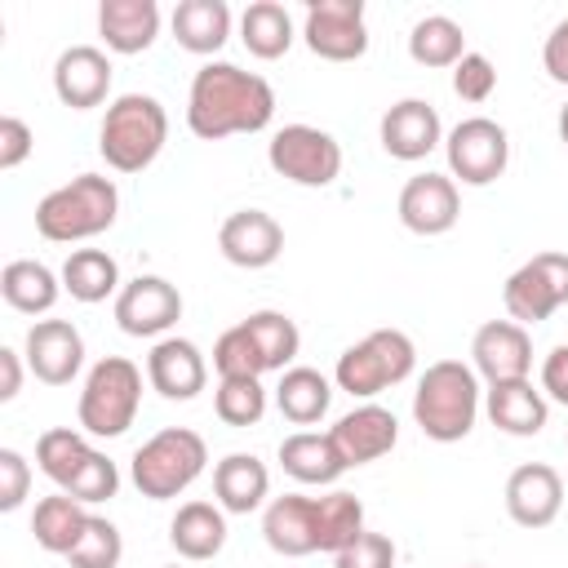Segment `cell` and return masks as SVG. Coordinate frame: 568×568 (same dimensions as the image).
<instances>
[{"mask_svg":"<svg viewBox=\"0 0 568 568\" xmlns=\"http://www.w3.org/2000/svg\"><path fill=\"white\" fill-rule=\"evenodd\" d=\"M275 115V89L235 62H204L186 93V124L195 138L217 142L231 133H262Z\"/></svg>","mask_w":568,"mask_h":568,"instance_id":"1","label":"cell"},{"mask_svg":"<svg viewBox=\"0 0 568 568\" xmlns=\"http://www.w3.org/2000/svg\"><path fill=\"white\" fill-rule=\"evenodd\" d=\"M479 417V373L462 359H435L413 390V422L435 444H457Z\"/></svg>","mask_w":568,"mask_h":568,"instance_id":"2","label":"cell"},{"mask_svg":"<svg viewBox=\"0 0 568 568\" xmlns=\"http://www.w3.org/2000/svg\"><path fill=\"white\" fill-rule=\"evenodd\" d=\"M120 191L102 173H80L36 204V231L53 244H80L115 226Z\"/></svg>","mask_w":568,"mask_h":568,"instance_id":"3","label":"cell"},{"mask_svg":"<svg viewBox=\"0 0 568 568\" xmlns=\"http://www.w3.org/2000/svg\"><path fill=\"white\" fill-rule=\"evenodd\" d=\"M169 138V115L151 93H120L98 129V151L115 173H142L155 164Z\"/></svg>","mask_w":568,"mask_h":568,"instance_id":"4","label":"cell"},{"mask_svg":"<svg viewBox=\"0 0 568 568\" xmlns=\"http://www.w3.org/2000/svg\"><path fill=\"white\" fill-rule=\"evenodd\" d=\"M204 462H209V444L204 435L186 430V426H164L155 430L129 462V475H133V488L151 501H169L178 493H186L200 475H204Z\"/></svg>","mask_w":568,"mask_h":568,"instance_id":"5","label":"cell"},{"mask_svg":"<svg viewBox=\"0 0 568 568\" xmlns=\"http://www.w3.org/2000/svg\"><path fill=\"white\" fill-rule=\"evenodd\" d=\"M138 404H142V368L124 355H106L89 368L84 377V390H80V426L84 435H98V439H115L133 426L138 417Z\"/></svg>","mask_w":568,"mask_h":568,"instance_id":"6","label":"cell"},{"mask_svg":"<svg viewBox=\"0 0 568 568\" xmlns=\"http://www.w3.org/2000/svg\"><path fill=\"white\" fill-rule=\"evenodd\" d=\"M413 364H417V346H413L408 333L373 328L364 342H355L337 355L333 382H337V390H346L355 399H373L386 386H399L413 373Z\"/></svg>","mask_w":568,"mask_h":568,"instance_id":"7","label":"cell"},{"mask_svg":"<svg viewBox=\"0 0 568 568\" xmlns=\"http://www.w3.org/2000/svg\"><path fill=\"white\" fill-rule=\"evenodd\" d=\"M266 160L280 178L297 182V186H333L342 173V146L333 133L315 129V124H284L275 129Z\"/></svg>","mask_w":568,"mask_h":568,"instance_id":"8","label":"cell"},{"mask_svg":"<svg viewBox=\"0 0 568 568\" xmlns=\"http://www.w3.org/2000/svg\"><path fill=\"white\" fill-rule=\"evenodd\" d=\"M501 302L506 315L524 328L550 320L559 306H568V253H537L524 266H515L501 284Z\"/></svg>","mask_w":568,"mask_h":568,"instance_id":"9","label":"cell"},{"mask_svg":"<svg viewBox=\"0 0 568 568\" xmlns=\"http://www.w3.org/2000/svg\"><path fill=\"white\" fill-rule=\"evenodd\" d=\"M444 155H448V173L462 186H488L506 173L510 164V138L497 120L488 115H466L462 124L448 129L444 138Z\"/></svg>","mask_w":568,"mask_h":568,"instance_id":"10","label":"cell"},{"mask_svg":"<svg viewBox=\"0 0 568 568\" xmlns=\"http://www.w3.org/2000/svg\"><path fill=\"white\" fill-rule=\"evenodd\" d=\"M302 40L324 62H355L368 53V27H364V0H315L306 4Z\"/></svg>","mask_w":568,"mask_h":568,"instance_id":"11","label":"cell"},{"mask_svg":"<svg viewBox=\"0 0 568 568\" xmlns=\"http://www.w3.org/2000/svg\"><path fill=\"white\" fill-rule=\"evenodd\" d=\"M182 320V293L164 275H138L115 293V324L129 337H160Z\"/></svg>","mask_w":568,"mask_h":568,"instance_id":"12","label":"cell"},{"mask_svg":"<svg viewBox=\"0 0 568 568\" xmlns=\"http://www.w3.org/2000/svg\"><path fill=\"white\" fill-rule=\"evenodd\" d=\"M470 368L488 386L528 377V368H532V337H528V328L515 324V320H488V324H479L475 337H470Z\"/></svg>","mask_w":568,"mask_h":568,"instance_id":"13","label":"cell"},{"mask_svg":"<svg viewBox=\"0 0 568 568\" xmlns=\"http://www.w3.org/2000/svg\"><path fill=\"white\" fill-rule=\"evenodd\" d=\"M22 355H27V368L36 373V382L71 386V377L84 364V337H80V328L71 320H36L27 328Z\"/></svg>","mask_w":568,"mask_h":568,"instance_id":"14","label":"cell"},{"mask_svg":"<svg viewBox=\"0 0 568 568\" xmlns=\"http://www.w3.org/2000/svg\"><path fill=\"white\" fill-rule=\"evenodd\" d=\"M377 138H382V151L390 160H426L439 142H444V124H439V111L426 102V98H399L382 124H377Z\"/></svg>","mask_w":568,"mask_h":568,"instance_id":"15","label":"cell"},{"mask_svg":"<svg viewBox=\"0 0 568 568\" xmlns=\"http://www.w3.org/2000/svg\"><path fill=\"white\" fill-rule=\"evenodd\" d=\"M462 217V195L448 173H417L399 191V222L413 235H444Z\"/></svg>","mask_w":568,"mask_h":568,"instance_id":"16","label":"cell"},{"mask_svg":"<svg viewBox=\"0 0 568 568\" xmlns=\"http://www.w3.org/2000/svg\"><path fill=\"white\" fill-rule=\"evenodd\" d=\"M564 510V479L546 462H524L506 479V515L519 528H550Z\"/></svg>","mask_w":568,"mask_h":568,"instance_id":"17","label":"cell"},{"mask_svg":"<svg viewBox=\"0 0 568 568\" xmlns=\"http://www.w3.org/2000/svg\"><path fill=\"white\" fill-rule=\"evenodd\" d=\"M217 248L231 266L262 271L284 253V226L266 209H235L217 231Z\"/></svg>","mask_w":568,"mask_h":568,"instance_id":"18","label":"cell"},{"mask_svg":"<svg viewBox=\"0 0 568 568\" xmlns=\"http://www.w3.org/2000/svg\"><path fill=\"white\" fill-rule=\"evenodd\" d=\"M53 93L71 111L102 106L111 93V58L98 44H71L53 62Z\"/></svg>","mask_w":568,"mask_h":568,"instance_id":"19","label":"cell"},{"mask_svg":"<svg viewBox=\"0 0 568 568\" xmlns=\"http://www.w3.org/2000/svg\"><path fill=\"white\" fill-rule=\"evenodd\" d=\"M337 453L346 466H368L377 457H386L395 444H399V422L390 408L382 404H359L351 413H342L333 426H328Z\"/></svg>","mask_w":568,"mask_h":568,"instance_id":"20","label":"cell"},{"mask_svg":"<svg viewBox=\"0 0 568 568\" xmlns=\"http://www.w3.org/2000/svg\"><path fill=\"white\" fill-rule=\"evenodd\" d=\"M146 382L164 399H195L209 382V364L191 337H160L146 355Z\"/></svg>","mask_w":568,"mask_h":568,"instance_id":"21","label":"cell"},{"mask_svg":"<svg viewBox=\"0 0 568 568\" xmlns=\"http://www.w3.org/2000/svg\"><path fill=\"white\" fill-rule=\"evenodd\" d=\"M262 537L284 559L315 555L320 550V541H315V497L284 493V497L266 501V510H262Z\"/></svg>","mask_w":568,"mask_h":568,"instance_id":"22","label":"cell"},{"mask_svg":"<svg viewBox=\"0 0 568 568\" xmlns=\"http://www.w3.org/2000/svg\"><path fill=\"white\" fill-rule=\"evenodd\" d=\"M484 413H488V422H493L497 430L519 435V439L541 435V426H546V417H550L546 395H541L528 377H515V382H497V386H488V390H484Z\"/></svg>","mask_w":568,"mask_h":568,"instance_id":"23","label":"cell"},{"mask_svg":"<svg viewBox=\"0 0 568 568\" xmlns=\"http://www.w3.org/2000/svg\"><path fill=\"white\" fill-rule=\"evenodd\" d=\"M98 36L111 53H142L160 36V4L155 0H102L98 4Z\"/></svg>","mask_w":568,"mask_h":568,"instance_id":"24","label":"cell"},{"mask_svg":"<svg viewBox=\"0 0 568 568\" xmlns=\"http://www.w3.org/2000/svg\"><path fill=\"white\" fill-rule=\"evenodd\" d=\"M169 541L191 564H204V559L222 555V546H226V510L213 506V501H182L178 515L169 519Z\"/></svg>","mask_w":568,"mask_h":568,"instance_id":"25","label":"cell"},{"mask_svg":"<svg viewBox=\"0 0 568 568\" xmlns=\"http://www.w3.org/2000/svg\"><path fill=\"white\" fill-rule=\"evenodd\" d=\"M280 466L297 479V484H337L342 479V470H351L346 462H342V453H337V444H333V435L324 430H293V435H284L280 439Z\"/></svg>","mask_w":568,"mask_h":568,"instance_id":"26","label":"cell"},{"mask_svg":"<svg viewBox=\"0 0 568 568\" xmlns=\"http://www.w3.org/2000/svg\"><path fill=\"white\" fill-rule=\"evenodd\" d=\"M271 493V470L253 453H226L213 466V497L226 515H248L266 501Z\"/></svg>","mask_w":568,"mask_h":568,"instance_id":"27","label":"cell"},{"mask_svg":"<svg viewBox=\"0 0 568 568\" xmlns=\"http://www.w3.org/2000/svg\"><path fill=\"white\" fill-rule=\"evenodd\" d=\"M231 36V9L226 0H178L173 9V40L186 49V53H217Z\"/></svg>","mask_w":568,"mask_h":568,"instance_id":"28","label":"cell"},{"mask_svg":"<svg viewBox=\"0 0 568 568\" xmlns=\"http://www.w3.org/2000/svg\"><path fill=\"white\" fill-rule=\"evenodd\" d=\"M333 404V386L320 368H306V364H293L280 373V386H275V408L284 422L293 426H315Z\"/></svg>","mask_w":568,"mask_h":568,"instance_id":"29","label":"cell"},{"mask_svg":"<svg viewBox=\"0 0 568 568\" xmlns=\"http://www.w3.org/2000/svg\"><path fill=\"white\" fill-rule=\"evenodd\" d=\"M58 293H62V275H53L36 257H18V262H9L0 271V297L18 315H44V311H53Z\"/></svg>","mask_w":568,"mask_h":568,"instance_id":"30","label":"cell"},{"mask_svg":"<svg viewBox=\"0 0 568 568\" xmlns=\"http://www.w3.org/2000/svg\"><path fill=\"white\" fill-rule=\"evenodd\" d=\"M62 288L75 302L93 306V302H106L111 293H120L124 284H120V266L106 248H71L62 262Z\"/></svg>","mask_w":568,"mask_h":568,"instance_id":"31","label":"cell"},{"mask_svg":"<svg viewBox=\"0 0 568 568\" xmlns=\"http://www.w3.org/2000/svg\"><path fill=\"white\" fill-rule=\"evenodd\" d=\"M89 524V510L84 501L67 497V493H53V497H40L36 501V515H31V532H36V546L49 550V555H71V546L80 541Z\"/></svg>","mask_w":568,"mask_h":568,"instance_id":"32","label":"cell"},{"mask_svg":"<svg viewBox=\"0 0 568 568\" xmlns=\"http://www.w3.org/2000/svg\"><path fill=\"white\" fill-rule=\"evenodd\" d=\"M240 40H244V49H248L253 58H262V62L284 58L288 44H293V18H288V9L275 4V0H253V4L240 13Z\"/></svg>","mask_w":568,"mask_h":568,"instance_id":"33","label":"cell"},{"mask_svg":"<svg viewBox=\"0 0 568 568\" xmlns=\"http://www.w3.org/2000/svg\"><path fill=\"white\" fill-rule=\"evenodd\" d=\"M364 532V501L355 493H328L315 497V541L324 555H342Z\"/></svg>","mask_w":568,"mask_h":568,"instance_id":"34","label":"cell"},{"mask_svg":"<svg viewBox=\"0 0 568 568\" xmlns=\"http://www.w3.org/2000/svg\"><path fill=\"white\" fill-rule=\"evenodd\" d=\"M408 58L417 67H457L466 58V36H462V27L453 18L426 13L408 31Z\"/></svg>","mask_w":568,"mask_h":568,"instance_id":"35","label":"cell"},{"mask_svg":"<svg viewBox=\"0 0 568 568\" xmlns=\"http://www.w3.org/2000/svg\"><path fill=\"white\" fill-rule=\"evenodd\" d=\"M240 324L248 328V337H253V346H257L266 373H284V368L297 359L302 333H297V324H293L284 311H253V315L240 320Z\"/></svg>","mask_w":568,"mask_h":568,"instance_id":"36","label":"cell"},{"mask_svg":"<svg viewBox=\"0 0 568 568\" xmlns=\"http://www.w3.org/2000/svg\"><path fill=\"white\" fill-rule=\"evenodd\" d=\"M89 457H93V444H89L80 430H71V426H53V430H44V435L36 439V466H40L58 488H67L71 475H75Z\"/></svg>","mask_w":568,"mask_h":568,"instance_id":"37","label":"cell"},{"mask_svg":"<svg viewBox=\"0 0 568 568\" xmlns=\"http://www.w3.org/2000/svg\"><path fill=\"white\" fill-rule=\"evenodd\" d=\"M213 413L226 426H257L266 413V390L257 377H217L213 390Z\"/></svg>","mask_w":568,"mask_h":568,"instance_id":"38","label":"cell"},{"mask_svg":"<svg viewBox=\"0 0 568 568\" xmlns=\"http://www.w3.org/2000/svg\"><path fill=\"white\" fill-rule=\"evenodd\" d=\"M120 559H124L120 528L111 519H102V515H89V524H84L80 541L71 546L67 564L71 568H120Z\"/></svg>","mask_w":568,"mask_h":568,"instance_id":"39","label":"cell"},{"mask_svg":"<svg viewBox=\"0 0 568 568\" xmlns=\"http://www.w3.org/2000/svg\"><path fill=\"white\" fill-rule=\"evenodd\" d=\"M213 368H217V377H262L266 373V364H262V355H257V346H253L244 324L226 328L213 342Z\"/></svg>","mask_w":568,"mask_h":568,"instance_id":"40","label":"cell"},{"mask_svg":"<svg viewBox=\"0 0 568 568\" xmlns=\"http://www.w3.org/2000/svg\"><path fill=\"white\" fill-rule=\"evenodd\" d=\"M493 89H497V67L484 53H470L466 49V58L453 67V93L462 102H488Z\"/></svg>","mask_w":568,"mask_h":568,"instance_id":"41","label":"cell"},{"mask_svg":"<svg viewBox=\"0 0 568 568\" xmlns=\"http://www.w3.org/2000/svg\"><path fill=\"white\" fill-rule=\"evenodd\" d=\"M395 541L386 532H359L342 555H333V568H395Z\"/></svg>","mask_w":568,"mask_h":568,"instance_id":"42","label":"cell"},{"mask_svg":"<svg viewBox=\"0 0 568 568\" xmlns=\"http://www.w3.org/2000/svg\"><path fill=\"white\" fill-rule=\"evenodd\" d=\"M31 488V466L18 448H0V510H18Z\"/></svg>","mask_w":568,"mask_h":568,"instance_id":"43","label":"cell"},{"mask_svg":"<svg viewBox=\"0 0 568 568\" xmlns=\"http://www.w3.org/2000/svg\"><path fill=\"white\" fill-rule=\"evenodd\" d=\"M31 146H36V133H31L18 115H4V120H0V169H4V173L18 169V164L31 155Z\"/></svg>","mask_w":568,"mask_h":568,"instance_id":"44","label":"cell"},{"mask_svg":"<svg viewBox=\"0 0 568 568\" xmlns=\"http://www.w3.org/2000/svg\"><path fill=\"white\" fill-rule=\"evenodd\" d=\"M541 67L555 84H568V18H559L541 44Z\"/></svg>","mask_w":568,"mask_h":568,"instance_id":"45","label":"cell"},{"mask_svg":"<svg viewBox=\"0 0 568 568\" xmlns=\"http://www.w3.org/2000/svg\"><path fill=\"white\" fill-rule=\"evenodd\" d=\"M541 390L555 404H568V342H559L541 364Z\"/></svg>","mask_w":568,"mask_h":568,"instance_id":"46","label":"cell"},{"mask_svg":"<svg viewBox=\"0 0 568 568\" xmlns=\"http://www.w3.org/2000/svg\"><path fill=\"white\" fill-rule=\"evenodd\" d=\"M18 390H22V359H18V351L0 346V399L9 404Z\"/></svg>","mask_w":568,"mask_h":568,"instance_id":"47","label":"cell"},{"mask_svg":"<svg viewBox=\"0 0 568 568\" xmlns=\"http://www.w3.org/2000/svg\"><path fill=\"white\" fill-rule=\"evenodd\" d=\"M559 142H564V146H568V102H564V106H559Z\"/></svg>","mask_w":568,"mask_h":568,"instance_id":"48","label":"cell"},{"mask_svg":"<svg viewBox=\"0 0 568 568\" xmlns=\"http://www.w3.org/2000/svg\"><path fill=\"white\" fill-rule=\"evenodd\" d=\"M470 568H484V564H470Z\"/></svg>","mask_w":568,"mask_h":568,"instance_id":"49","label":"cell"},{"mask_svg":"<svg viewBox=\"0 0 568 568\" xmlns=\"http://www.w3.org/2000/svg\"><path fill=\"white\" fill-rule=\"evenodd\" d=\"M169 568H178V564H169Z\"/></svg>","mask_w":568,"mask_h":568,"instance_id":"50","label":"cell"}]
</instances>
